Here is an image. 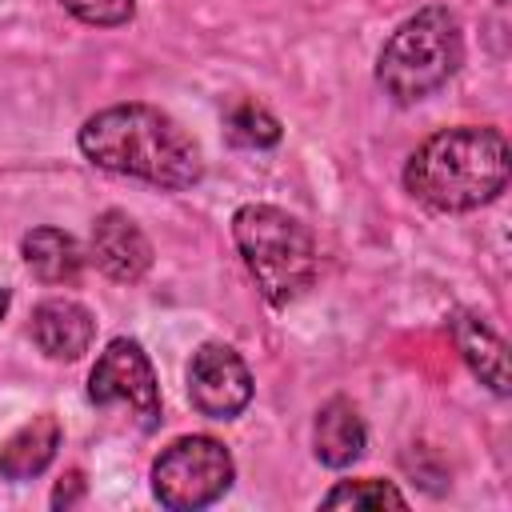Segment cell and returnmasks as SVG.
<instances>
[{
	"label": "cell",
	"mask_w": 512,
	"mask_h": 512,
	"mask_svg": "<svg viewBox=\"0 0 512 512\" xmlns=\"http://www.w3.org/2000/svg\"><path fill=\"white\" fill-rule=\"evenodd\" d=\"M232 240L272 308L300 300L320 268L316 236L304 220L276 204H244L232 216Z\"/></svg>",
	"instance_id": "3957f363"
},
{
	"label": "cell",
	"mask_w": 512,
	"mask_h": 512,
	"mask_svg": "<svg viewBox=\"0 0 512 512\" xmlns=\"http://www.w3.org/2000/svg\"><path fill=\"white\" fill-rule=\"evenodd\" d=\"M324 508H408L404 492L388 480H340L324 500Z\"/></svg>",
	"instance_id": "9a60e30c"
},
{
	"label": "cell",
	"mask_w": 512,
	"mask_h": 512,
	"mask_svg": "<svg viewBox=\"0 0 512 512\" xmlns=\"http://www.w3.org/2000/svg\"><path fill=\"white\" fill-rule=\"evenodd\" d=\"M452 340H456L464 364L472 368V376L480 384H488L496 396H508V348L476 312L452 316Z\"/></svg>",
	"instance_id": "8fae6325"
},
{
	"label": "cell",
	"mask_w": 512,
	"mask_h": 512,
	"mask_svg": "<svg viewBox=\"0 0 512 512\" xmlns=\"http://www.w3.org/2000/svg\"><path fill=\"white\" fill-rule=\"evenodd\" d=\"M496 4H508V0H496Z\"/></svg>",
	"instance_id": "d6986e66"
},
{
	"label": "cell",
	"mask_w": 512,
	"mask_h": 512,
	"mask_svg": "<svg viewBox=\"0 0 512 512\" xmlns=\"http://www.w3.org/2000/svg\"><path fill=\"white\" fill-rule=\"evenodd\" d=\"M80 492H84V480H80V472H72V476H68V484H64V480L56 484V492H52V504H56V508H68V504H72Z\"/></svg>",
	"instance_id": "e0dca14e"
},
{
	"label": "cell",
	"mask_w": 512,
	"mask_h": 512,
	"mask_svg": "<svg viewBox=\"0 0 512 512\" xmlns=\"http://www.w3.org/2000/svg\"><path fill=\"white\" fill-rule=\"evenodd\" d=\"M508 176L512 152L492 124L440 128L404 164V188L432 212H476L504 192Z\"/></svg>",
	"instance_id": "7a4b0ae2"
},
{
	"label": "cell",
	"mask_w": 512,
	"mask_h": 512,
	"mask_svg": "<svg viewBox=\"0 0 512 512\" xmlns=\"http://www.w3.org/2000/svg\"><path fill=\"white\" fill-rule=\"evenodd\" d=\"M20 256L28 264V272L40 284H76L84 272V252L76 244V236L60 232V228H32L20 240Z\"/></svg>",
	"instance_id": "4fadbf2b"
},
{
	"label": "cell",
	"mask_w": 512,
	"mask_h": 512,
	"mask_svg": "<svg viewBox=\"0 0 512 512\" xmlns=\"http://www.w3.org/2000/svg\"><path fill=\"white\" fill-rule=\"evenodd\" d=\"M92 336H96L92 312L68 296L40 300L32 312V340L52 360H80L92 348Z\"/></svg>",
	"instance_id": "9c48e42d"
},
{
	"label": "cell",
	"mask_w": 512,
	"mask_h": 512,
	"mask_svg": "<svg viewBox=\"0 0 512 512\" xmlns=\"http://www.w3.org/2000/svg\"><path fill=\"white\" fill-rule=\"evenodd\" d=\"M88 256L116 284H136L152 268V244H148L144 228L120 208H108V212L96 216L92 240H88Z\"/></svg>",
	"instance_id": "ba28073f"
},
{
	"label": "cell",
	"mask_w": 512,
	"mask_h": 512,
	"mask_svg": "<svg viewBox=\"0 0 512 512\" xmlns=\"http://www.w3.org/2000/svg\"><path fill=\"white\" fill-rule=\"evenodd\" d=\"M60 440H64V432H60L56 416H48V412L32 416L28 424H20L0 444V476L4 480H32V476H40L56 460Z\"/></svg>",
	"instance_id": "7c38bea8"
},
{
	"label": "cell",
	"mask_w": 512,
	"mask_h": 512,
	"mask_svg": "<svg viewBox=\"0 0 512 512\" xmlns=\"http://www.w3.org/2000/svg\"><path fill=\"white\" fill-rule=\"evenodd\" d=\"M236 480V464L216 436H180L152 464V496L172 512L216 504Z\"/></svg>",
	"instance_id": "5b68a950"
},
{
	"label": "cell",
	"mask_w": 512,
	"mask_h": 512,
	"mask_svg": "<svg viewBox=\"0 0 512 512\" xmlns=\"http://www.w3.org/2000/svg\"><path fill=\"white\" fill-rule=\"evenodd\" d=\"M464 64V32L460 20L440 8L428 4L420 12H412L380 48L376 56V84L400 100V104H416L432 92H440L456 68Z\"/></svg>",
	"instance_id": "277c9868"
},
{
	"label": "cell",
	"mask_w": 512,
	"mask_h": 512,
	"mask_svg": "<svg viewBox=\"0 0 512 512\" xmlns=\"http://www.w3.org/2000/svg\"><path fill=\"white\" fill-rule=\"evenodd\" d=\"M368 448V428L356 412L352 400L332 396L328 404H320L316 424H312V452L324 468H352Z\"/></svg>",
	"instance_id": "30bf717a"
},
{
	"label": "cell",
	"mask_w": 512,
	"mask_h": 512,
	"mask_svg": "<svg viewBox=\"0 0 512 512\" xmlns=\"http://www.w3.org/2000/svg\"><path fill=\"white\" fill-rule=\"evenodd\" d=\"M88 400L96 408L128 404L144 432H152L160 424V384H156L152 360L144 356V348L136 340L116 336L104 344L100 360L88 372Z\"/></svg>",
	"instance_id": "8992f818"
},
{
	"label": "cell",
	"mask_w": 512,
	"mask_h": 512,
	"mask_svg": "<svg viewBox=\"0 0 512 512\" xmlns=\"http://www.w3.org/2000/svg\"><path fill=\"white\" fill-rule=\"evenodd\" d=\"M8 300H12V296H8V288L0 284V320H4V312H8Z\"/></svg>",
	"instance_id": "ac0fdd59"
},
{
	"label": "cell",
	"mask_w": 512,
	"mask_h": 512,
	"mask_svg": "<svg viewBox=\"0 0 512 512\" xmlns=\"http://www.w3.org/2000/svg\"><path fill=\"white\" fill-rule=\"evenodd\" d=\"M224 128H228V140L240 144V148H272V144H280V120L256 100L236 104L228 112Z\"/></svg>",
	"instance_id": "5bb4252c"
},
{
	"label": "cell",
	"mask_w": 512,
	"mask_h": 512,
	"mask_svg": "<svg viewBox=\"0 0 512 512\" xmlns=\"http://www.w3.org/2000/svg\"><path fill=\"white\" fill-rule=\"evenodd\" d=\"M188 400L208 420H236L252 400V372L232 344H200L188 364Z\"/></svg>",
	"instance_id": "52a82bcc"
},
{
	"label": "cell",
	"mask_w": 512,
	"mask_h": 512,
	"mask_svg": "<svg viewBox=\"0 0 512 512\" xmlns=\"http://www.w3.org/2000/svg\"><path fill=\"white\" fill-rule=\"evenodd\" d=\"M60 8L68 16H76L80 24H92V28H120L132 20L136 12V0H60Z\"/></svg>",
	"instance_id": "2e32d148"
},
{
	"label": "cell",
	"mask_w": 512,
	"mask_h": 512,
	"mask_svg": "<svg viewBox=\"0 0 512 512\" xmlns=\"http://www.w3.org/2000/svg\"><path fill=\"white\" fill-rule=\"evenodd\" d=\"M76 144L88 156V164L164 192H184L204 176L196 140L152 104L132 100L88 116Z\"/></svg>",
	"instance_id": "6da1fadb"
}]
</instances>
